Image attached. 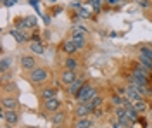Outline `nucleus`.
<instances>
[{
    "label": "nucleus",
    "instance_id": "72a5a7b5",
    "mask_svg": "<svg viewBox=\"0 0 152 128\" xmlns=\"http://www.w3.org/2000/svg\"><path fill=\"white\" fill-rule=\"evenodd\" d=\"M48 2H50V4H54V2H57V0H48Z\"/></svg>",
    "mask_w": 152,
    "mask_h": 128
},
{
    "label": "nucleus",
    "instance_id": "a211bd4d",
    "mask_svg": "<svg viewBox=\"0 0 152 128\" xmlns=\"http://www.w3.org/2000/svg\"><path fill=\"white\" fill-rule=\"evenodd\" d=\"M56 94H57V90L56 89H45V90H42V99L43 100H48V99H54L56 97Z\"/></svg>",
    "mask_w": 152,
    "mask_h": 128
},
{
    "label": "nucleus",
    "instance_id": "f03ea898",
    "mask_svg": "<svg viewBox=\"0 0 152 128\" xmlns=\"http://www.w3.org/2000/svg\"><path fill=\"white\" fill-rule=\"evenodd\" d=\"M47 78H48L47 69H43V68H33L31 69L29 80H31L33 83H43V81H47Z\"/></svg>",
    "mask_w": 152,
    "mask_h": 128
},
{
    "label": "nucleus",
    "instance_id": "7c9ffc66",
    "mask_svg": "<svg viewBox=\"0 0 152 128\" xmlns=\"http://www.w3.org/2000/svg\"><path fill=\"white\" fill-rule=\"evenodd\" d=\"M61 7H56V9H52V16H56V14H59V12H61Z\"/></svg>",
    "mask_w": 152,
    "mask_h": 128
},
{
    "label": "nucleus",
    "instance_id": "412c9836",
    "mask_svg": "<svg viewBox=\"0 0 152 128\" xmlns=\"http://www.w3.org/2000/svg\"><path fill=\"white\" fill-rule=\"evenodd\" d=\"M64 66H66V69H76L78 68V61L73 59V57H67L66 62H64Z\"/></svg>",
    "mask_w": 152,
    "mask_h": 128
},
{
    "label": "nucleus",
    "instance_id": "6e6552de",
    "mask_svg": "<svg viewBox=\"0 0 152 128\" xmlns=\"http://www.w3.org/2000/svg\"><path fill=\"white\" fill-rule=\"evenodd\" d=\"M21 66H23V69H33L37 66V61L33 59L31 56H23L21 57Z\"/></svg>",
    "mask_w": 152,
    "mask_h": 128
},
{
    "label": "nucleus",
    "instance_id": "b1692460",
    "mask_svg": "<svg viewBox=\"0 0 152 128\" xmlns=\"http://www.w3.org/2000/svg\"><path fill=\"white\" fill-rule=\"evenodd\" d=\"M78 16H80L81 19H90V18H92V14H90L85 7H80V9H78Z\"/></svg>",
    "mask_w": 152,
    "mask_h": 128
},
{
    "label": "nucleus",
    "instance_id": "20e7f679",
    "mask_svg": "<svg viewBox=\"0 0 152 128\" xmlns=\"http://www.w3.org/2000/svg\"><path fill=\"white\" fill-rule=\"evenodd\" d=\"M9 33H10V37H12V38H16V42H18V43H23V42H26V40L29 38L28 33H24V31L19 30V28H12Z\"/></svg>",
    "mask_w": 152,
    "mask_h": 128
},
{
    "label": "nucleus",
    "instance_id": "bb28decb",
    "mask_svg": "<svg viewBox=\"0 0 152 128\" xmlns=\"http://www.w3.org/2000/svg\"><path fill=\"white\" fill-rule=\"evenodd\" d=\"M73 33H85V35H86V28H85V26L76 24V26H73Z\"/></svg>",
    "mask_w": 152,
    "mask_h": 128
},
{
    "label": "nucleus",
    "instance_id": "4be33fe9",
    "mask_svg": "<svg viewBox=\"0 0 152 128\" xmlns=\"http://www.w3.org/2000/svg\"><path fill=\"white\" fill-rule=\"evenodd\" d=\"M138 56L152 59V47H142V49H140V54H138Z\"/></svg>",
    "mask_w": 152,
    "mask_h": 128
},
{
    "label": "nucleus",
    "instance_id": "1a4fd4ad",
    "mask_svg": "<svg viewBox=\"0 0 152 128\" xmlns=\"http://www.w3.org/2000/svg\"><path fill=\"white\" fill-rule=\"evenodd\" d=\"M83 85H85V81H83V80H81V78H76L75 81L69 85V94H71V95H76V94H78V90L81 89Z\"/></svg>",
    "mask_w": 152,
    "mask_h": 128
},
{
    "label": "nucleus",
    "instance_id": "9d476101",
    "mask_svg": "<svg viewBox=\"0 0 152 128\" xmlns=\"http://www.w3.org/2000/svg\"><path fill=\"white\" fill-rule=\"evenodd\" d=\"M59 108H61V104H59V100H57L56 97L45 100V109H47V111H52V113H56V111H59Z\"/></svg>",
    "mask_w": 152,
    "mask_h": 128
},
{
    "label": "nucleus",
    "instance_id": "393cba45",
    "mask_svg": "<svg viewBox=\"0 0 152 128\" xmlns=\"http://www.w3.org/2000/svg\"><path fill=\"white\" fill-rule=\"evenodd\" d=\"M90 104H92V108H94V111H95L97 108H100V106H102V97L95 95V97L92 99V100H90Z\"/></svg>",
    "mask_w": 152,
    "mask_h": 128
},
{
    "label": "nucleus",
    "instance_id": "c85d7f7f",
    "mask_svg": "<svg viewBox=\"0 0 152 128\" xmlns=\"http://www.w3.org/2000/svg\"><path fill=\"white\" fill-rule=\"evenodd\" d=\"M137 4H138L140 7H149V5H151V0H137Z\"/></svg>",
    "mask_w": 152,
    "mask_h": 128
},
{
    "label": "nucleus",
    "instance_id": "473e14b6",
    "mask_svg": "<svg viewBox=\"0 0 152 128\" xmlns=\"http://www.w3.org/2000/svg\"><path fill=\"white\" fill-rule=\"evenodd\" d=\"M107 2H109V4H114V2H118V0H107Z\"/></svg>",
    "mask_w": 152,
    "mask_h": 128
},
{
    "label": "nucleus",
    "instance_id": "5701e85b",
    "mask_svg": "<svg viewBox=\"0 0 152 128\" xmlns=\"http://www.w3.org/2000/svg\"><path fill=\"white\" fill-rule=\"evenodd\" d=\"M24 24H26V28H35L37 26V18H33V16L24 18Z\"/></svg>",
    "mask_w": 152,
    "mask_h": 128
},
{
    "label": "nucleus",
    "instance_id": "aec40b11",
    "mask_svg": "<svg viewBox=\"0 0 152 128\" xmlns=\"http://www.w3.org/2000/svg\"><path fill=\"white\" fill-rule=\"evenodd\" d=\"M138 59H140V62H142V68H145L147 71H151L152 69V59H149V57H142V56H138Z\"/></svg>",
    "mask_w": 152,
    "mask_h": 128
},
{
    "label": "nucleus",
    "instance_id": "f3484780",
    "mask_svg": "<svg viewBox=\"0 0 152 128\" xmlns=\"http://www.w3.org/2000/svg\"><path fill=\"white\" fill-rule=\"evenodd\" d=\"M29 49H31V52H35V54H38V56L43 54V45H42L40 42H35V40H33V42L29 43Z\"/></svg>",
    "mask_w": 152,
    "mask_h": 128
},
{
    "label": "nucleus",
    "instance_id": "9b49d317",
    "mask_svg": "<svg viewBox=\"0 0 152 128\" xmlns=\"http://www.w3.org/2000/svg\"><path fill=\"white\" fill-rule=\"evenodd\" d=\"M2 108L16 109V108H18V100H16L14 97H4V99H2Z\"/></svg>",
    "mask_w": 152,
    "mask_h": 128
},
{
    "label": "nucleus",
    "instance_id": "ddd939ff",
    "mask_svg": "<svg viewBox=\"0 0 152 128\" xmlns=\"http://www.w3.org/2000/svg\"><path fill=\"white\" fill-rule=\"evenodd\" d=\"M64 119H66V114H64V113H57V111H56V114L50 118V123H52L54 127H57V125H62V123H64Z\"/></svg>",
    "mask_w": 152,
    "mask_h": 128
},
{
    "label": "nucleus",
    "instance_id": "2f4dec72",
    "mask_svg": "<svg viewBox=\"0 0 152 128\" xmlns=\"http://www.w3.org/2000/svg\"><path fill=\"white\" fill-rule=\"evenodd\" d=\"M33 40L35 42H40V35H33Z\"/></svg>",
    "mask_w": 152,
    "mask_h": 128
},
{
    "label": "nucleus",
    "instance_id": "6ab92c4d",
    "mask_svg": "<svg viewBox=\"0 0 152 128\" xmlns=\"http://www.w3.org/2000/svg\"><path fill=\"white\" fill-rule=\"evenodd\" d=\"M133 106H135V109L138 111V114H140V113H145V111H147V108H149V104H147L145 100H137Z\"/></svg>",
    "mask_w": 152,
    "mask_h": 128
},
{
    "label": "nucleus",
    "instance_id": "423d86ee",
    "mask_svg": "<svg viewBox=\"0 0 152 128\" xmlns=\"http://www.w3.org/2000/svg\"><path fill=\"white\" fill-rule=\"evenodd\" d=\"M61 80H62V83H66L67 87H69V85H71V83L76 80L75 69H66V71L62 73V78H61Z\"/></svg>",
    "mask_w": 152,
    "mask_h": 128
},
{
    "label": "nucleus",
    "instance_id": "2eb2a0df",
    "mask_svg": "<svg viewBox=\"0 0 152 128\" xmlns=\"http://www.w3.org/2000/svg\"><path fill=\"white\" fill-rule=\"evenodd\" d=\"M10 68H12V57H2V61H0V71L5 73Z\"/></svg>",
    "mask_w": 152,
    "mask_h": 128
},
{
    "label": "nucleus",
    "instance_id": "7ed1b4c3",
    "mask_svg": "<svg viewBox=\"0 0 152 128\" xmlns=\"http://www.w3.org/2000/svg\"><path fill=\"white\" fill-rule=\"evenodd\" d=\"M76 116L78 118H85L86 114H90V113H94V108H92V104H90V100L88 102H80L78 104V108H76Z\"/></svg>",
    "mask_w": 152,
    "mask_h": 128
},
{
    "label": "nucleus",
    "instance_id": "cd10ccee",
    "mask_svg": "<svg viewBox=\"0 0 152 128\" xmlns=\"http://www.w3.org/2000/svg\"><path fill=\"white\" fill-rule=\"evenodd\" d=\"M92 7H94L95 12H99L100 10V0H92Z\"/></svg>",
    "mask_w": 152,
    "mask_h": 128
},
{
    "label": "nucleus",
    "instance_id": "0eeeda50",
    "mask_svg": "<svg viewBox=\"0 0 152 128\" xmlns=\"http://www.w3.org/2000/svg\"><path fill=\"white\" fill-rule=\"evenodd\" d=\"M5 121H7L9 125H16L19 121V114L14 109H5Z\"/></svg>",
    "mask_w": 152,
    "mask_h": 128
},
{
    "label": "nucleus",
    "instance_id": "c756f323",
    "mask_svg": "<svg viewBox=\"0 0 152 128\" xmlns=\"http://www.w3.org/2000/svg\"><path fill=\"white\" fill-rule=\"evenodd\" d=\"M16 2H18V0H4L2 4H4L5 7H12V5H16Z\"/></svg>",
    "mask_w": 152,
    "mask_h": 128
},
{
    "label": "nucleus",
    "instance_id": "4468645a",
    "mask_svg": "<svg viewBox=\"0 0 152 128\" xmlns=\"http://www.w3.org/2000/svg\"><path fill=\"white\" fill-rule=\"evenodd\" d=\"M76 50H78V47H76V43L73 42V38L64 42V52H66V54H69V56H71V54H75Z\"/></svg>",
    "mask_w": 152,
    "mask_h": 128
},
{
    "label": "nucleus",
    "instance_id": "39448f33",
    "mask_svg": "<svg viewBox=\"0 0 152 128\" xmlns=\"http://www.w3.org/2000/svg\"><path fill=\"white\" fill-rule=\"evenodd\" d=\"M124 97H128L133 104H135L137 100H142V94H140L137 89H133V87H128V89H126V92H124Z\"/></svg>",
    "mask_w": 152,
    "mask_h": 128
},
{
    "label": "nucleus",
    "instance_id": "a878e982",
    "mask_svg": "<svg viewBox=\"0 0 152 128\" xmlns=\"http://www.w3.org/2000/svg\"><path fill=\"white\" fill-rule=\"evenodd\" d=\"M114 113H116V118H123V116H126V108L124 106H118L114 109Z\"/></svg>",
    "mask_w": 152,
    "mask_h": 128
},
{
    "label": "nucleus",
    "instance_id": "f257e3e1",
    "mask_svg": "<svg viewBox=\"0 0 152 128\" xmlns=\"http://www.w3.org/2000/svg\"><path fill=\"white\" fill-rule=\"evenodd\" d=\"M95 95H97V90H95L92 85L85 83L81 89L78 90V94H76V99H78V102H88V100H92Z\"/></svg>",
    "mask_w": 152,
    "mask_h": 128
},
{
    "label": "nucleus",
    "instance_id": "f8f14e48",
    "mask_svg": "<svg viewBox=\"0 0 152 128\" xmlns=\"http://www.w3.org/2000/svg\"><path fill=\"white\" fill-rule=\"evenodd\" d=\"M73 42L76 43L78 49L85 47V33H73Z\"/></svg>",
    "mask_w": 152,
    "mask_h": 128
},
{
    "label": "nucleus",
    "instance_id": "dca6fc26",
    "mask_svg": "<svg viewBox=\"0 0 152 128\" xmlns=\"http://www.w3.org/2000/svg\"><path fill=\"white\" fill-rule=\"evenodd\" d=\"M75 127L76 128H92V127H94V123H92L88 118H80L75 123Z\"/></svg>",
    "mask_w": 152,
    "mask_h": 128
}]
</instances>
